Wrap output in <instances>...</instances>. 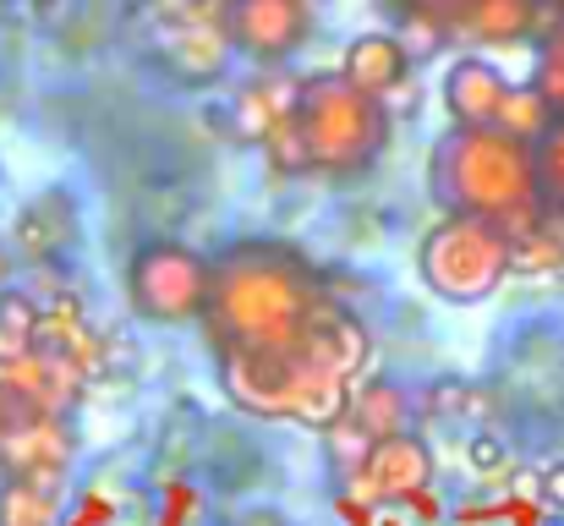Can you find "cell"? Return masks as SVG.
I'll list each match as a JSON object with an SVG mask.
<instances>
[{
  "label": "cell",
  "mask_w": 564,
  "mask_h": 526,
  "mask_svg": "<svg viewBox=\"0 0 564 526\" xmlns=\"http://www.w3.org/2000/svg\"><path fill=\"white\" fill-rule=\"evenodd\" d=\"M340 77L368 94V99H394L411 77V44L400 33H357L346 50H340Z\"/></svg>",
  "instance_id": "cell-11"
},
{
  "label": "cell",
  "mask_w": 564,
  "mask_h": 526,
  "mask_svg": "<svg viewBox=\"0 0 564 526\" xmlns=\"http://www.w3.org/2000/svg\"><path fill=\"white\" fill-rule=\"evenodd\" d=\"M219 378L225 395L252 411V417H280V422H307V428H329L335 417H346L351 406V378L335 373L313 335L296 346H269V351H225L219 356Z\"/></svg>",
  "instance_id": "cell-3"
},
{
  "label": "cell",
  "mask_w": 564,
  "mask_h": 526,
  "mask_svg": "<svg viewBox=\"0 0 564 526\" xmlns=\"http://www.w3.org/2000/svg\"><path fill=\"white\" fill-rule=\"evenodd\" d=\"M427 483H433V450L416 433H400V439H378L368 466L351 477V494L362 505H389V500H405Z\"/></svg>",
  "instance_id": "cell-8"
},
{
  "label": "cell",
  "mask_w": 564,
  "mask_h": 526,
  "mask_svg": "<svg viewBox=\"0 0 564 526\" xmlns=\"http://www.w3.org/2000/svg\"><path fill=\"white\" fill-rule=\"evenodd\" d=\"M335 308L324 291V275L280 247V241H236L230 253L214 258V286H208V346L225 351H269L296 346L318 330V319Z\"/></svg>",
  "instance_id": "cell-1"
},
{
  "label": "cell",
  "mask_w": 564,
  "mask_h": 526,
  "mask_svg": "<svg viewBox=\"0 0 564 526\" xmlns=\"http://www.w3.org/2000/svg\"><path fill=\"white\" fill-rule=\"evenodd\" d=\"M466 466H471L477 477H499V472H510V439L494 433V428H477V433L466 439Z\"/></svg>",
  "instance_id": "cell-21"
},
{
  "label": "cell",
  "mask_w": 564,
  "mask_h": 526,
  "mask_svg": "<svg viewBox=\"0 0 564 526\" xmlns=\"http://www.w3.org/2000/svg\"><path fill=\"white\" fill-rule=\"evenodd\" d=\"M346 417L362 433H373V439H400V433H411V395L400 384H389V378H373V384L351 389Z\"/></svg>",
  "instance_id": "cell-16"
},
{
  "label": "cell",
  "mask_w": 564,
  "mask_h": 526,
  "mask_svg": "<svg viewBox=\"0 0 564 526\" xmlns=\"http://www.w3.org/2000/svg\"><path fill=\"white\" fill-rule=\"evenodd\" d=\"M66 455H72V444H66V428H61V417H55V411L28 417V422H17V428H6V433H0V466H6L17 483L55 489V477H61Z\"/></svg>",
  "instance_id": "cell-10"
},
{
  "label": "cell",
  "mask_w": 564,
  "mask_h": 526,
  "mask_svg": "<svg viewBox=\"0 0 564 526\" xmlns=\"http://www.w3.org/2000/svg\"><path fill=\"white\" fill-rule=\"evenodd\" d=\"M214 258L187 241H143L127 264V302L149 324H203Z\"/></svg>",
  "instance_id": "cell-6"
},
{
  "label": "cell",
  "mask_w": 564,
  "mask_h": 526,
  "mask_svg": "<svg viewBox=\"0 0 564 526\" xmlns=\"http://www.w3.org/2000/svg\"><path fill=\"white\" fill-rule=\"evenodd\" d=\"M77 241V203L72 192H44L33 197L22 214H17V247L33 253V258H61L66 247Z\"/></svg>",
  "instance_id": "cell-12"
},
{
  "label": "cell",
  "mask_w": 564,
  "mask_h": 526,
  "mask_svg": "<svg viewBox=\"0 0 564 526\" xmlns=\"http://www.w3.org/2000/svg\"><path fill=\"white\" fill-rule=\"evenodd\" d=\"M33 6H39V11H50V6H55V0H33Z\"/></svg>",
  "instance_id": "cell-26"
},
{
  "label": "cell",
  "mask_w": 564,
  "mask_h": 526,
  "mask_svg": "<svg viewBox=\"0 0 564 526\" xmlns=\"http://www.w3.org/2000/svg\"><path fill=\"white\" fill-rule=\"evenodd\" d=\"M538 500H543L549 511H560L564 516V461L543 466V477H538Z\"/></svg>",
  "instance_id": "cell-24"
},
{
  "label": "cell",
  "mask_w": 564,
  "mask_h": 526,
  "mask_svg": "<svg viewBox=\"0 0 564 526\" xmlns=\"http://www.w3.org/2000/svg\"><path fill=\"white\" fill-rule=\"evenodd\" d=\"M554 116H560V110L543 99V88L527 83V88H510L505 116H499V132H510V138H521V143H538V138L554 127Z\"/></svg>",
  "instance_id": "cell-17"
},
{
  "label": "cell",
  "mask_w": 564,
  "mask_h": 526,
  "mask_svg": "<svg viewBox=\"0 0 564 526\" xmlns=\"http://www.w3.org/2000/svg\"><path fill=\"white\" fill-rule=\"evenodd\" d=\"M538 11L543 0H466L449 28H460L471 44H521L538 33Z\"/></svg>",
  "instance_id": "cell-13"
},
{
  "label": "cell",
  "mask_w": 564,
  "mask_h": 526,
  "mask_svg": "<svg viewBox=\"0 0 564 526\" xmlns=\"http://www.w3.org/2000/svg\"><path fill=\"white\" fill-rule=\"evenodd\" d=\"M291 132L302 143V171L307 175H362L373 171L389 149V105L357 94L340 72L302 77Z\"/></svg>",
  "instance_id": "cell-4"
},
{
  "label": "cell",
  "mask_w": 564,
  "mask_h": 526,
  "mask_svg": "<svg viewBox=\"0 0 564 526\" xmlns=\"http://www.w3.org/2000/svg\"><path fill=\"white\" fill-rule=\"evenodd\" d=\"M50 511H55V500L39 483H17L11 477L0 489V526H50Z\"/></svg>",
  "instance_id": "cell-20"
},
{
  "label": "cell",
  "mask_w": 564,
  "mask_h": 526,
  "mask_svg": "<svg viewBox=\"0 0 564 526\" xmlns=\"http://www.w3.org/2000/svg\"><path fill=\"white\" fill-rule=\"evenodd\" d=\"M373 444H378V439H373V433H362V428H357L351 417H335V422L324 428V455H329V466H335V472H340L346 483H351V477H357V472L368 466Z\"/></svg>",
  "instance_id": "cell-19"
},
{
  "label": "cell",
  "mask_w": 564,
  "mask_h": 526,
  "mask_svg": "<svg viewBox=\"0 0 564 526\" xmlns=\"http://www.w3.org/2000/svg\"><path fill=\"white\" fill-rule=\"evenodd\" d=\"M302 88V83H296ZM296 88H280V83H247L241 94H236V105H230V121H236V138H247V143H263L274 127H285L291 121V110H296Z\"/></svg>",
  "instance_id": "cell-15"
},
{
  "label": "cell",
  "mask_w": 564,
  "mask_h": 526,
  "mask_svg": "<svg viewBox=\"0 0 564 526\" xmlns=\"http://www.w3.org/2000/svg\"><path fill=\"white\" fill-rule=\"evenodd\" d=\"M230 50L258 66H285L313 39V0H225Z\"/></svg>",
  "instance_id": "cell-7"
},
{
  "label": "cell",
  "mask_w": 564,
  "mask_h": 526,
  "mask_svg": "<svg viewBox=\"0 0 564 526\" xmlns=\"http://www.w3.org/2000/svg\"><path fill=\"white\" fill-rule=\"evenodd\" d=\"M389 11L394 17H411V22H455L460 11H466V0H389Z\"/></svg>",
  "instance_id": "cell-23"
},
{
  "label": "cell",
  "mask_w": 564,
  "mask_h": 526,
  "mask_svg": "<svg viewBox=\"0 0 564 526\" xmlns=\"http://www.w3.org/2000/svg\"><path fill=\"white\" fill-rule=\"evenodd\" d=\"M532 83L543 88V99L564 116V22L543 39V55H538V77H532Z\"/></svg>",
  "instance_id": "cell-22"
},
{
  "label": "cell",
  "mask_w": 564,
  "mask_h": 526,
  "mask_svg": "<svg viewBox=\"0 0 564 526\" xmlns=\"http://www.w3.org/2000/svg\"><path fill=\"white\" fill-rule=\"evenodd\" d=\"M532 154H538L543 208H549V219H564V116H554V127L532 143Z\"/></svg>",
  "instance_id": "cell-18"
},
{
  "label": "cell",
  "mask_w": 564,
  "mask_h": 526,
  "mask_svg": "<svg viewBox=\"0 0 564 526\" xmlns=\"http://www.w3.org/2000/svg\"><path fill=\"white\" fill-rule=\"evenodd\" d=\"M516 269V241L499 230V225H482V219H455L444 214L422 247H416V275L422 286L438 297V302H455V308H471V302H488L505 275Z\"/></svg>",
  "instance_id": "cell-5"
},
{
  "label": "cell",
  "mask_w": 564,
  "mask_h": 526,
  "mask_svg": "<svg viewBox=\"0 0 564 526\" xmlns=\"http://www.w3.org/2000/svg\"><path fill=\"white\" fill-rule=\"evenodd\" d=\"M510 88H516V83H510L494 61H482V55L449 61V72H444V110H449V127H499Z\"/></svg>",
  "instance_id": "cell-9"
},
{
  "label": "cell",
  "mask_w": 564,
  "mask_h": 526,
  "mask_svg": "<svg viewBox=\"0 0 564 526\" xmlns=\"http://www.w3.org/2000/svg\"><path fill=\"white\" fill-rule=\"evenodd\" d=\"M230 61V33L225 22H187L171 33V66L187 77V83H214Z\"/></svg>",
  "instance_id": "cell-14"
},
{
  "label": "cell",
  "mask_w": 564,
  "mask_h": 526,
  "mask_svg": "<svg viewBox=\"0 0 564 526\" xmlns=\"http://www.w3.org/2000/svg\"><path fill=\"white\" fill-rule=\"evenodd\" d=\"M427 192L444 214L499 225L516 247L549 225L532 143L499 127H449L427 154Z\"/></svg>",
  "instance_id": "cell-2"
},
{
  "label": "cell",
  "mask_w": 564,
  "mask_h": 526,
  "mask_svg": "<svg viewBox=\"0 0 564 526\" xmlns=\"http://www.w3.org/2000/svg\"><path fill=\"white\" fill-rule=\"evenodd\" d=\"M11 291V269H6V258H0V297Z\"/></svg>",
  "instance_id": "cell-25"
}]
</instances>
